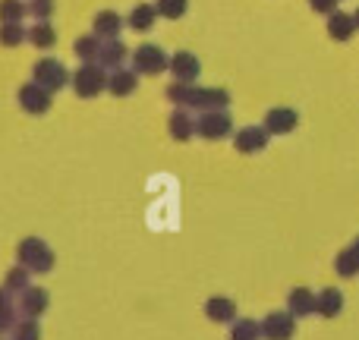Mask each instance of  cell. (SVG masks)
<instances>
[{
	"mask_svg": "<svg viewBox=\"0 0 359 340\" xmlns=\"http://www.w3.org/2000/svg\"><path fill=\"white\" fill-rule=\"evenodd\" d=\"M73 88L79 98H95V95H101L107 88L104 67H98V63H82L73 73Z\"/></svg>",
	"mask_w": 359,
	"mask_h": 340,
	"instance_id": "7a4b0ae2",
	"label": "cell"
},
{
	"mask_svg": "<svg viewBox=\"0 0 359 340\" xmlns=\"http://www.w3.org/2000/svg\"><path fill=\"white\" fill-rule=\"evenodd\" d=\"M268 136H271V132L262 130V126H246V130L236 132L233 145H236V151H243V155H255V151H262L268 145Z\"/></svg>",
	"mask_w": 359,
	"mask_h": 340,
	"instance_id": "9c48e42d",
	"label": "cell"
},
{
	"mask_svg": "<svg viewBox=\"0 0 359 340\" xmlns=\"http://www.w3.org/2000/svg\"><path fill=\"white\" fill-rule=\"evenodd\" d=\"M120 29H123V19L117 16V13H111V10H104V13H98L95 16V35L98 38H117L120 35Z\"/></svg>",
	"mask_w": 359,
	"mask_h": 340,
	"instance_id": "2e32d148",
	"label": "cell"
},
{
	"mask_svg": "<svg viewBox=\"0 0 359 340\" xmlns=\"http://www.w3.org/2000/svg\"><path fill=\"white\" fill-rule=\"evenodd\" d=\"M35 82H38L41 88H48L50 95H54L57 88H63V86L69 82V73L63 69L60 60H50V57H48V60H38V63H35Z\"/></svg>",
	"mask_w": 359,
	"mask_h": 340,
	"instance_id": "5b68a950",
	"label": "cell"
},
{
	"mask_svg": "<svg viewBox=\"0 0 359 340\" xmlns=\"http://www.w3.org/2000/svg\"><path fill=\"white\" fill-rule=\"evenodd\" d=\"M44 309H48V290H41V287H29V290L19 293L16 312L22 318H38Z\"/></svg>",
	"mask_w": 359,
	"mask_h": 340,
	"instance_id": "ba28073f",
	"label": "cell"
},
{
	"mask_svg": "<svg viewBox=\"0 0 359 340\" xmlns=\"http://www.w3.org/2000/svg\"><path fill=\"white\" fill-rule=\"evenodd\" d=\"M126 60V44L111 38V41H101V54H98V67L104 69H120Z\"/></svg>",
	"mask_w": 359,
	"mask_h": 340,
	"instance_id": "4fadbf2b",
	"label": "cell"
},
{
	"mask_svg": "<svg viewBox=\"0 0 359 340\" xmlns=\"http://www.w3.org/2000/svg\"><path fill=\"white\" fill-rule=\"evenodd\" d=\"M230 117H227V111H205L202 117L196 120V132L202 139H224L230 132Z\"/></svg>",
	"mask_w": 359,
	"mask_h": 340,
	"instance_id": "8992f818",
	"label": "cell"
},
{
	"mask_svg": "<svg viewBox=\"0 0 359 340\" xmlns=\"http://www.w3.org/2000/svg\"><path fill=\"white\" fill-rule=\"evenodd\" d=\"M155 19H158V10L151 4H139L136 10L130 13V29H136V32H149L151 25H155Z\"/></svg>",
	"mask_w": 359,
	"mask_h": 340,
	"instance_id": "d6986e66",
	"label": "cell"
},
{
	"mask_svg": "<svg viewBox=\"0 0 359 340\" xmlns=\"http://www.w3.org/2000/svg\"><path fill=\"white\" fill-rule=\"evenodd\" d=\"M133 67H136V73H142V76H158L161 69L170 67V60L158 44H142V48L133 54Z\"/></svg>",
	"mask_w": 359,
	"mask_h": 340,
	"instance_id": "3957f363",
	"label": "cell"
},
{
	"mask_svg": "<svg viewBox=\"0 0 359 340\" xmlns=\"http://www.w3.org/2000/svg\"><path fill=\"white\" fill-rule=\"evenodd\" d=\"M16 259L25 271H35V274H48L50 268H54V252H50L48 243H41L38 236H29V240L19 243Z\"/></svg>",
	"mask_w": 359,
	"mask_h": 340,
	"instance_id": "6da1fadb",
	"label": "cell"
},
{
	"mask_svg": "<svg viewBox=\"0 0 359 340\" xmlns=\"http://www.w3.org/2000/svg\"><path fill=\"white\" fill-rule=\"evenodd\" d=\"M293 126H297V111H290V107H274V111H268V117H265L268 132H274V136H287Z\"/></svg>",
	"mask_w": 359,
	"mask_h": 340,
	"instance_id": "8fae6325",
	"label": "cell"
},
{
	"mask_svg": "<svg viewBox=\"0 0 359 340\" xmlns=\"http://www.w3.org/2000/svg\"><path fill=\"white\" fill-rule=\"evenodd\" d=\"M353 22H356V25H359V10H356V19H353Z\"/></svg>",
	"mask_w": 359,
	"mask_h": 340,
	"instance_id": "d6a6232c",
	"label": "cell"
},
{
	"mask_svg": "<svg viewBox=\"0 0 359 340\" xmlns=\"http://www.w3.org/2000/svg\"><path fill=\"white\" fill-rule=\"evenodd\" d=\"M25 13H29V6H25L22 0H4V4H0V19H4V22H22Z\"/></svg>",
	"mask_w": 359,
	"mask_h": 340,
	"instance_id": "f1b7e54d",
	"label": "cell"
},
{
	"mask_svg": "<svg viewBox=\"0 0 359 340\" xmlns=\"http://www.w3.org/2000/svg\"><path fill=\"white\" fill-rule=\"evenodd\" d=\"M19 104H22V111L29 114H48L50 111V92L48 88H41L38 82H29V86L19 88Z\"/></svg>",
	"mask_w": 359,
	"mask_h": 340,
	"instance_id": "52a82bcc",
	"label": "cell"
},
{
	"mask_svg": "<svg viewBox=\"0 0 359 340\" xmlns=\"http://www.w3.org/2000/svg\"><path fill=\"white\" fill-rule=\"evenodd\" d=\"M356 246H359V240H356Z\"/></svg>",
	"mask_w": 359,
	"mask_h": 340,
	"instance_id": "836d02e7",
	"label": "cell"
},
{
	"mask_svg": "<svg viewBox=\"0 0 359 340\" xmlns=\"http://www.w3.org/2000/svg\"><path fill=\"white\" fill-rule=\"evenodd\" d=\"M29 41L35 44V48H54V41H57V32L50 29L48 22H38L35 29H29Z\"/></svg>",
	"mask_w": 359,
	"mask_h": 340,
	"instance_id": "83f0119b",
	"label": "cell"
},
{
	"mask_svg": "<svg viewBox=\"0 0 359 340\" xmlns=\"http://www.w3.org/2000/svg\"><path fill=\"white\" fill-rule=\"evenodd\" d=\"M4 290L10 293V297H13V293H16V297H19V293H22V290H29V271H25L22 265H19V268H13V271L6 274V280H4Z\"/></svg>",
	"mask_w": 359,
	"mask_h": 340,
	"instance_id": "4316f807",
	"label": "cell"
},
{
	"mask_svg": "<svg viewBox=\"0 0 359 340\" xmlns=\"http://www.w3.org/2000/svg\"><path fill=\"white\" fill-rule=\"evenodd\" d=\"M205 315L217 325H230V322H236V303L227 297H211L205 303Z\"/></svg>",
	"mask_w": 359,
	"mask_h": 340,
	"instance_id": "30bf717a",
	"label": "cell"
},
{
	"mask_svg": "<svg viewBox=\"0 0 359 340\" xmlns=\"http://www.w3.org/2000/svg\"><path fill=\"white\" fill-rule=\"evenodd\" d=\"M341 309H344V297H341V290H334V287H328V290H322V293H318V306H316V312H318V315H325V318H334Z\"/></svg>",
	"mask_w": 359,
	"mask_h": 340,
	"instance_id": "e0dca14e",
	"label": "cell"
},
{
	"mask_svg": "<svg viewBox=\"0 0 359 340\" xmlns=\"http://www.w3.org/2000/svg\"><path fill=\"white\" fill-rule=\"evenodd\" d=\"M353 29H356V22L347 16V13H331V19H328L331 38H337V41H347V38L353 35Z\"/></svg>",
	"mask_w": 359,
	"mask_h": 340,
	"instance_id": "ffe728a7",
	"label": "cell"
},
{
	"mask_svg": "<svg viewBox=\"0 0 359 340\" xmlns=\"http://www.w3.org/2000/svg\"><path fill=\"white\" fill-rule=\"evenodd\" d=\"M136 76L139 73H133V69H114L111 76H107V88H111L117 98H123V95H133L136 92Z\"/></svg>",
	"mask_w": 359,
	"mask_h": 340,
	"instance_id": "9a60e30c",
	"label": "cell"
},
{
	"mask_svg": "<svg viewBox=\"0 0 359 340\" xmlns=\"http://www.w3.org/2000/svg\"><path fill=\"white\" fill-rule=\"evenodd\" d=\"M168 126H170V136H174L177 142H186V139L196 132V120H192L186 111H174V117H170Z\"/></svg>",
	"mask_w": 359,
	"mask_h": 340,
	"instance_id": "ac0fdd59",
	"label": "cell"
},
{
	"mask_svg": "<svg viewBox=\"0 0 359 340\" xmlns=\"http://www.w3.org/2000/svg\"><path fill=\"white\" fill-rule=\"evenodd\" d=\"M316 306H318V297L312 290H306V287H297V290L287 297V309H290L297 318L312 315V312H316Z\"/></svg>",
	"mask_w": 359,
	"mask_h": 340,
	"instance_id": "7c38bea8",
	"label": "cell"
},
{
	"mask_svg": "<svg viewBox=\"0 0 359 340\" xmlns=\"http://www.w3.org/2000/svg\"><path fill=\"white\" fill-rule=\"evenodd\" d=\"M29 13L38 19V22H44V19L54 13V0H32V4H29Z\"/></svg>",
	"mask_w": 359,
	"mask_h": 340,
	"instance_id": "4dcf8cb0",
	"label": "cell"
},
{
	"mask_svg": "<svg viewBox=\"0 0 359 340\" xmlns=\"http://www.w3.org/2000/svg\"><path fill=\"white\" fill-rule=\"evenodd\" d=\"M297 334V315L290 309L287 312H271L262 322V337L265 340H290Z\"/></svg>",
	"mask_w": 359,
	"mask_h": 340,
	"instance_id": "277c9868",
	"label": "cell"
},
{
	"mask_svg": "<svg viewBox=\"0 0 359 340\" xmlns=\"http://www.w3.org/2000/svg\"><path fill=\"white\" fill-rule=\"evenodd\" d=\"M334 268H337V274H341V278H356V274H359V246H356V243L347 249V252L337 255Z\"/></svg>",
	"mask_w": 359,
	"mask_h": 340,
	"instance_id": "44dd1931",
	"label": "cell"
},
{
	"mask_svg": "<svg viewBox=\"0 0 359 340\" xmlns=\"http://www.w3.org/2000/svg\"><path fill=\"white\" fill-rule=\"evenodd\" d=\"M13 340H41V328H38V318H19L13 325Z\"/></svg>",
	"mask_w": 359,
	"mask_h": 340,
	"instance_id": "d4e9b609",
	"label": "cell"
},
{
	"mask_svg": "<svg viewBox=\"0 0 359 340\" xmlns=\"http://www.w3.org/2000/svg\"><path fill=\"white\" fill-rule=\"evenodd\" d=\"M25 38H29V32L22 29V22H4V29H0V44L4 48H16Z\"/></svg>",
	"mask_w": 359,
	"mask_h": 340,
	"instance_id": "484cf974",
	"label": "cell"
},
{
	"mask_svg": "<svg viewBox=\"0 0 359 340\" xmlns=\"http://www.w3.org/2000/svg\"><path fill=\"white\" fill-rule=\"evenodd\" d=\"M262 337V325L252 318H236L230 328V340H259Z\"/></svg>",
	"mask_w": 359,
	"mask_h": 340,
	"instance_id": "7402d4cb",
	"label": "cell"
},
{
	"mask_svg": "<svg viewBox=\"0 0 359 340\" xmlns=\"http://www.w3.org/2000/svg\"><path fill=\"white\" fill-rule=\"evenodd\" d=\"M309 4H312V10H318V13H334L337 0H309Z\"/></svg>",
	"mask_w": 359,
	"mask_h": 340,
	"instance_id": "1f68e13d",
	"label": "cell"
},
{
	"mask_svg": "<svg viewBox=\"0 0 359 340\" xmlns=\"http://www.w3.org/2000/svg\"><path fill=\"white\" fill-rule=\"evenodd\" d=\"M76 54L82 57V63H98V54H101V41L98 35H86L76 41Z\"/></svg>",
	"mask_w": 359,
	"mask_h": 340,
	"instance_id": "cb8c5ba5",
	"label": "cell"
},
{
	"mask_svg": "<svg viewBox=\"0 0 359 340\" xmlns=\"http://www.w3.org/2000/svg\"><path fill=\"white\" fill-rule=\"evenodd\" d=\"M155 10H158V16H164V19H180L186 13V0H158Z\"/></svg>",
	"mask_w": 359,
	"mask_h": 340,
	"instance_id": "f546056e",
	"label": "cell"
},
{
	"mask_svg": "<svg viewBox=\"0 0 359 340\" xmlns=\"http://www.w3.org/2000/svg\"><path fill=\"white\" fill-rule=\"evenodd\" d=\"M16 306H13L10 293L0 290V334H6V331H13V325H16Z\"/></svg>",
	"mask_w": 359,
	"mask_h": 340,
	"instance_id": "603a6c76",
	"label": "cell"
},
{
	"mask_svg": "<svg viewBox=\"0 0 359 340\" xmlns=\"http://www.w3.org/2000/svg\"><path fill=\"white\" fill-rule=\"evenodd\" d=\"M170 69H174L177 82H192L198 76V57H192L189 50H180L170 57Z\"/></svg>",
	"mask_w": 359,
	"mask_h": 340,
	"instance_id": "5bb4252c",
	"label": "cell"
}]
</instances>
